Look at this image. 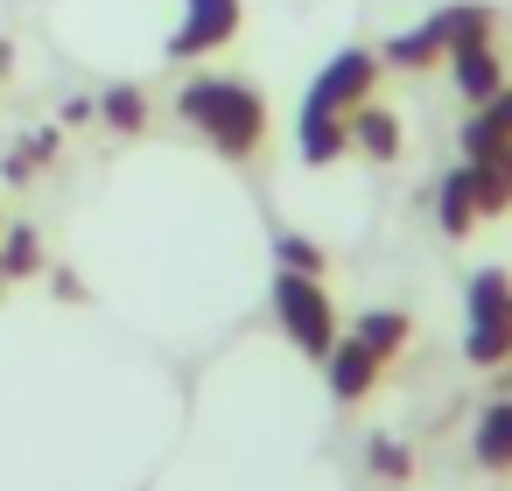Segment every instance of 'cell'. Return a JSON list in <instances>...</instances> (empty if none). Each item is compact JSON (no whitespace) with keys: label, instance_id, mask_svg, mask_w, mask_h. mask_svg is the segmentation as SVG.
I'll use <instances>...</instances> for the list:
<instances>
[{"label":"cell","instance_id":"3957f363","mask_svg":"<svg viewBox=\"0 0 512 491\" xmlns=\"http://www.w3.org/2000/svg\"><path fill=\"white\" fill-rule=\"evenodd\" d=\"M274 323H281V337L302 351V358H330V344L344 337V323H337V302H330V288H323V274H274Z\"/></svg>","mask_w":512,"mask_h":491},{"label":"cell","instance_id":"9a60e30c","mask_svg":"<svg viewBox=\"0 0 512 491\" xmlns=\"http://www.w3.org/2000/svg\"><path fill=\"white\" fill-rule=\"evenodd\" d=\"M351 337H365L379 358H400L414 337V316L407 309H365V316H351Z\"/></svg>","mask_w":512,"mask_h":491},{"label":"cell","instance_id":"4fadbf2b","mask_svg":"<svg viewBox=\"0 0 512 491\" xmlns=\"http://www.w3.org/2000/svg\"><path fill=\"white\" fill-rule=\"evenodd\" d=\"M435 225H442V239H470V225H477V197H470V169L463 162L435 183Z\"/></svg>","mask_w":512,"mask_h":491},{"label":"cell","instance_id":"5b68a950","mask_svg":"<svg viewBox=\"0 0 512 491\" xmlns=\"http://www.w3.org/2000/svg\"><path fill=\"white\" fill-rule=\"evenodd\" d=\"M379 57L372 50H337L323 71H316V85H309V99L302 106H316V113H337V120H351L365 99H372V85H379Z\"/></svg>","mask_w":512,"mask_h":491},{"label":"cell","instance_id":"7a4b0ae2","mask_svg":"<svg viewBox=\"0 0 512 491\" xmlns=\"http://www.w3.org/2000/svg\"><path fill=\"white\" fill-rule=\"evenodd\" d=\"M463 358L477 372L512 365V274L505 267H477L463 288Z\"/></svg>","mask_w":512,"mask_h":491},{"label":"cell","instance_id":"2e32d148","mask_svg":"<svg viewBox=\"0 0 512 491\" xmlns=\"http://www.w3.org/2000/svg\"><path fill=\"white\" fill-rule=\"evenodd\" d=\"M99 120H106L113 134H141V127H148V99H141V85H106V92H99Z\"/></svg>","mask_w":512,"mask_h":491},{"label":"cell","instance_id":"44dd1931","mask_svg":"<svg viewBox=\"0 0 512 491\" xmlns=\"http://www.w3.org/2000/svg\"><path fill=\"white\" fill-rule=\"evenodd\" d=\"M50 281H57V295H64V302H85V281H78V274H50Z\"/></svg>","mask_w":512,"mask_h":491},{"label":"cell","instance_id":"7402d4cb","mask_svg":"<svg viewBox=\"0 0 512 491\" xmlns=\"http://www.w3.org/2000/svg\"><path fill=\"white\" fill-rule=\"evenodd\" d=\"M0 288H8V267H0Z\"/></svg>","mask_w":512,"mask_h":491},{"label":"cell","instance_id":"8fae6325","mask_svg":"<svg viewBox=\"0 0 512 491\" xmlns=\"http://www.w3.org/2000/svg\"><path fill=\"white\" fill-rule=\"evenodd\" d=\"M470 456H477V470H491V477L512 470V393L484 400V414H477V428H470Z\"/></svg>","mask_w":512,"mask_h":491},{"label":"cell","instance_id":"ffe728a7","mask_svg":"<svg viewBox=\"0 0 512 491\" xmlns=\"http://www.w3.org/2000/svg\"><path fill=\"white\" fill-rule=\"evenodd\" d=\"M274 260H281L288 274H323V253H316L309 239H295V232H281V239H274Z\"/></svg>","mask_w":512,"mask_h":491},{"label":"cell","instance_id":"ba28073f","mask_svg":"<svg viewBox=\"0 0 512 491\" xmlns=\"http://www.w3.org/2000/svg\"><path fill=\"white\" fill-rule=\"evenodd\" d=\"M295 155H302L309 169H330V162H344V155H351V120L302 106V113H295Z\"/></svg>","mask_w":512,"mask_h":491},{"label":"cell","instance_id":"30bf717a","mask_svg":"<svg viewBox=\"0 0 512 491\" xmlns=\"http://www.w3.org/2000/svg\"><path fill=\"white\" fill-rule=\"evenodd\" d=\"M449 78H456L463 106H484L491 92H505V57L491 43H463V50H449Z\"/></svg>","mask_w":512,"mask_h":491},{"label":"cell","instance_id":"ac0fdd59","mask_svg":"<svg viewBox=\"0 0 512 491\" xmlns=\"http://www.w3.org/2000/svg\"><path fill=\"white\" fill-rule=\"evenodd\" d=\"M365 456H372V477H386V484H407V477H414V449L393 442V435H372Z\"/></svg>","mask_w":512,"mask_h":491},{"label":"cell","instance_id":"d6986e66","mask_svg":"<svg viewBox=\"0 0 512 491\" xmlns=\"http://www.w3.org/2000/svg\"><path fill=\"white\" fill-rule=\"evenodd\" d=\"M50 155H57V127H43V134H29V141H22V148L8 155V183H22V176H29L36 162H50Z\"/></svg>","mask_w":512,"mask_h":491},{"label":"cell","instance_id":"9c48e42d","mask_svg":"<svg viewBox=\"0 0 512 491\" xmlns=\"http://www.w3.org/2000/svg\"><path fill=\"white\" fill-rule=\"evenodd\" d=\"M400 148H407V134H400V113H386V106H358L351 113V155H365L372 169H393L400 162Z\"/></svg>","mask_w":512,"mask_h":491},{"label":"cell","instance_id":"277c9868","mask_svg":"<svg viewBox=\"0 0 512 491\" xmlns=\"http://www.w3.org/2000/svg\"><path fill=\"white\" fill-rule=\"evenodd\" d=\"M239 29H246V0H183V22L162 43V57L169 64H204L225 43H239Z\"/></svg>","mask_w":512,"mask_h":491},{"label":"cell","instance_id":"e0dca14e","mask_svg":"<svg viewBox=\"0 0 512 491\" xmlns=\"http://www.w3.org/2000/svg\"><path fill=\"white\" fill-rule=\"evenodd\" d=\"M0 267H8V281H29V274H43V239H36L29 225L0 232Z\"/></svg>","mask_w":512,"mask_h":491},{"label":"cell","instance_id":"603a6c76","mask_svg":"<svg viewBox=\"0 0 512 491\" xmlns=\"http://www.w3.org/2000/svg\"><path fill=\"white\" fill-rule=\"evenodd\" d=\"M0 232H8V225H0Z\"/></svg>","mask_w":512,"mask_h":491},{"label":"cell","instance_id":"52a82bcc","mask_svg":"<svg viewBox=\"0 0 512 491\" xmlns=\"http://www.w3.org/2000/svg\"><path fill=\"white\" fill-rule=\"evenodd\" d=\"M463 169H470V197H477V218H505V211H512V141L463 155Z\"/></svg>","mask_w":512,"mask_h":491},{"label":"cell","instance_id":"8992f818","mask_svg":"<svg viewBox=\"0 0 512 491\" xmlns=\"http://www.w3.org/2000/svg\"><path fill=\"white\" fill-rule=\"evenodd\" d=\"M379 372H386V358L365 344V337H337L330 344V358H323V379H330V393L351 407V400H365L372 386H379Z\"/></svg>","mask_w":512,"mask_h":491},{"label":"cell","instance_id":"7c38bea8","mask_svg":"<svg viewBox=\"0 0 512 491\" xmlns=\"http://www.w3.org/2000/svg\"><path fill=\"white\" fill-rule=\"evenodd\" d=\"M379 64H393V71H428V64H449V8H442V15H428L421 29L393 36Z\"/></svg>","mask_w":512,"mask_h":491},{"label":"cell","instance_id":"5bb4252c","mask_svg":"<svg viewBox=\"0 0 512 491\" xmlns=\"http://www.w3.org/2000/svg\"><path fill=\"white\" fill-rule=\"evenodd\" d=\"M498 141H512V85H505V92H491L484 106H470V120H463V155L498 148Z\"/></svg>","mask_w":512,"mask_h":491},{"label":"cell","instance_id":"6da1fadb","mask_svg":"<svg viewBox=\"0 0 512 491\" xmlns=\"http://www.w3.org/2000/svg\"><path fill=\"white\" fill-rule=\"evenodd\" d=\"M176 120L211 155H225V162H253L267 148V127H274L267 120V99L253 85H239V78H190L176 92Z\"/></svg>","mask_w":512,"mask_h":491}]
</instances>
